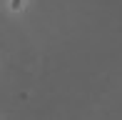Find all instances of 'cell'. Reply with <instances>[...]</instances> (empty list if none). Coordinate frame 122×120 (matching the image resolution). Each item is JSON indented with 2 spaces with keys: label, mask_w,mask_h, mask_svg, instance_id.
<instances>
[{
  "label": "cell",
  "mask_w": 122,
  "mask_h": 120,
  "mask_svg": "<svg viewBox=\"0 0 122 120\" xmlns=\"http://www.w3.org/2000/svg\"><path fill=\"white\" fill-rule=\"evenodd\" d=\"M18 5H20V0H13V8H18Z\"/></svg>",
  "instance_id": "1"
}]
</instances>
